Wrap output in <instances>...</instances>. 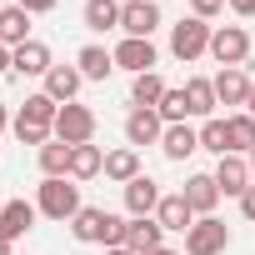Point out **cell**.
Instances as JSON below:
<instances>
[{
	"label": "cell",
	"instance_id": "19",
	"mask_svg": "<svg viewBox=\"0 0 255 255\" xmlns=\"http://www.w3.org/2000/svg\"><path fill=\"white\" fill-rule=\"evenodd\" d=\"M125 245H130L135 255H150V250L165 245V225L155 215H140V220H130V230H125Z\"/></svg>",
	"mask_w": 255,
	"mask_h": 255
},
{
	"label": "cell",
	"instance_id": "27",
	"mask_svg": "<svg viewBox=\"0 0 255 255\" xmlns=\"http://www.w3.org/2000/svg\"><path fill=\"white\" fill-rule=\"evenodd\" d=\"M105 170V150L100 145H70V180H95Z\"/></svg>",
	"mask_w": 255,
	"mask_h": 255
},
{
	"label": "cell",
	"instance_id": "43",
	"mask_svg": "<svg viewBox=\"0 0 255 255\" xmlns=\"http://www.w3.org/2000/svg\"><path fill=\"white\" fill-rule=\"evenodd\" d=\"M250 180H255V150H250Z\"/></svg>",
	"mask_w": 255,
	"mask_h": 255
},
{
	"label": "cell",
	"instance_id": "41",
	"mask_svg": "<svg viewBox=\"0 0 255 255\" xmlns=\"http://www.w3.org/2000/svg\"><path fill=\"white\" fill-rule=\"evenodd\" d=\"M0 255H15V250H10V240H5V235H0Z\"/></svg>",
	"mask_w": 255,
	"mask_h": 255
},
{
	"label": "cell",
	"instance_id": "15",
	"mask_svg": "<svg viewBox=\"0 0 255 255\" xmlns=\"http://www.w3.org/2000/svg\"><path fill=\"white\" fill-rule=\"evenodd\" d=\"M50 65H55V60H50V45H45V40H25V45L10 50V70H15V75H40V80H45Z\"/></svg>",
	"mask_w": 255,
	"mask_h": 255
},
{
	"label": "cell",
	"instance_id": "36",
	"mask_svg": "<svg viewBox=\"0 0 255 255\" xmlns=\"http://www.w3.org/2000/svg\"><path fill=\"white\" fill-rule=\"evenodd\" d=\"M240 215H245V220H250V225H255V185H250V190H245V195H240Z\"/></svg>",
	"mask_w": 255,
	"mask_h": 255
},
{
	"label": "cell",
	"instance_id": "32",
	"mask_svg": "<svg viewBox=\"0 0 255 255\" xmlns=\"http://www.w3.org/2000/svg\"><path fill=\"white\" fill-rule=\"evenodd\" d=\"M10 130H15V140H20V145H35V150H40V145H50V140H55V135H50V130H35V125H10Z\"/></svg>",
	"mask_w": 255,
	"mask_h": 255
},
{
	"label": "cell",
	"instance_id": "8",
	"mask_svg": "<svg viewBox=\"0 0 255 255\" xmlns=\"http://www.w3.org/2000/svg\"><path fill=\"white\" fill-rule=\"evenodd\" d=\"M160 25H165V20H160V5H155V0H125V5H120V30H125V35L150 40Z\"/></svg>",
	"mask_w": 255,
	"mask_h": 255
},
{
	"label": "cell",
	"instance_id": "28",
	"mask_svg": "<svg viewBox=\"0 0 255 255\" xmlns=\"http://www.w3.org/2000/svg\"><path fill=\"white\" fill-rule=\"evenodd\" d=\"M225 130H230V155H250L255 150V115L230 110L225 115Z\"/></svg>",
	"mask_w": 255,
	"mask_h": 255
},
{
	"label": "cell",
	"instance_id": "4",
	"mask_svg": "<svg viewBox=\"0 0 255 255\" xmlns=\"http://www.w3.org/2000/svg\"><path fill=\"white\" fill-rule=\"evenodd\" d=\"M95 125H100L95 110L80 105V100H70L55 115V140H65V145H95Z\"/></svg>",
	"mask_w": 255,
	"mask_h": 255
},
{
	"label": "cell",
	"instance_id": "10",
	"mask_svg": "<svg viewBox=\"0 0 255 255\" xmlns=\"http://www.w3.org/2000/svg\"><path fill=\"white\" fill-rule=\"evenodd\" d=\"M160 185L150 180V175H135L130 185H120V200H125V215H130V220H140V215H155L160 210Z\"/></svg>",
	"mask_w": 255,
	"mask_h": 255
},
{
	"label": "cell",
	"instance_id": "21",
	"mask_svg": "<svg viewBox=\"0 0 255 255\" xmlns=\"http://www.w3.org/2000/svg\"><path fill=\"white\" fill-rule=\"evenodd\" d=\"M80 85H85V75H80L75 65H50V75H45V95H50L55 105H70V100L80 95Z\"/></svg>",
	"mask_w": 255,
	"mask_h": 255
},
{
	"label": "cell",
	"instance_id": "1",
	"mask_svg": "<svg viewBox=\"0 0 255 255\" xmlns=\"http://www.w3.org/2000/svg\"><path fill=\"white\" fill-rule=\"evenodd\" d=\"M125 230H130V215H115V210H105V205H85V210L70 220V235H75L80 245H100V250L125 245Z\"/></svg>",
	"mask_w": 255,
	"mask_h": 255
},
{
	"label": "cell",
	"instance_id": "35",
	"mask_svg": "<svg viewBox=\"0 0 255 255\" xmlns=\"http://www.w3.org/2000/svg\"><path fill=\"white\" fill-rule=\"evenodd\" d=\"M225 5H230L240 20H255V0H225Z\"/></svg>",
	"mask_w": 255,
	"mask_h": 255
},
{
	"label": "cell",
	"instance_id": "23",
	"mask_svg": "<svg viewBox=\"0 0 255 255\" xmlns=\"http://www.w3.org/2000/svg\"><path fill=\"white\" fill-rule=\"evenodd\" d=\"M30 20H35V15L20 10V5H0V45H10V50H15V45L35 40V35H30Z\"/></svg>",
	"mask_w": 255,
	"mask_h": 255
},
{
	"label": "cell",
	"instance_id": "38",
	"mask_svg": "<svg viewBox=\"0 0 255 255\" xmlns=\"http://www.w3.org/2000/svg\"><path fill=\"white\" fill-rule=\"evenodd\" d=\"M5 125H15V120H10V110H5V100H0V130H5Z\"/></svg>",
	"mask_w": 255,
	"mask_h": 255
},
{
	"label": "cell",
	"instance_id": "39",
	"mask_svg": "<svg viewBox=\"0 0 255 255\" xmlns=\"http://www.w3.org/2000/svg\"><path fill=\"white\" fill-rule=\"evenodd\" d=\"M105 255H135V250H130V245H110Z\"/></svg>",
	"mask_w": 255,
	"mask_h": 255
},
{
	"label": "cell",
	"instance_id": "29",
	"mask_svg": "<svg viewBox=\"0 0 255 255\" xmlns=\"http://www.w3.org/2000/svg\"><path fill=\"white\" fill-rule=\"evenodd\" d=\"M200 150H210L215 160H220V155H230V130H225V115L200 120Z\"/></svg>",
	"mask_w": 255,
	"mask_h": 255
},
{
	"label": "cell",
	"instance_id": "26",
	"mask_svg": "<svg viewBox=\"0 0 255 255\" xmlns=\"http://www.w3.org/2000/svg\"><path fill=\"white\" fill-rule=\"evenodd\" d=\"M165 80H160V70H145V75H130V105H145V110H155L160 100H165Z\"/></svg>",
	"mask_w": 255,
	"mask_h": 255
},
{
	"label": "cell",
	"instance_id": "40",
	"mask_svg": "<svg viewBox=\"0 0 255 255\" xmlns=\"http://www.w3.org/2000/svg\"><path fill=\"white\" fill-rule=\"evenodd\" d=\"M245 115H255V85H250V95H245Z\"/></svg>",
	"mask_w": 255,
	"mask_h": 255
},
{
	"label": "cell",
	"instance_id": "18",
	"mask_svg": "<svg viewBox=\"0 0 255 255\" xmlns=\"http://www.w3.org/2000/svg\"><path fill=\"white\" fill-rule=\"evenodd\" d=\"M180 195L190 200V210H195V215H215V205L225 200V195H220V185H215V175H190V180L180 185Z\"/></svg>",
	"mask_w": 255,
	"mask_h": 255
},
{
	"label": "cell",
	"instance_id": "13",
	"mask_svg": "<svg viewBox=\"0 0 255 255\" xmlns=\"http://www.w3.org/2000/svg\"><path fill=\"white\" fill-rule=\"evenodd\" d=\"M200 150V125H190V120H180V125H165V135H160V155L165 160H190Z\"/></svg>",
	"mask_w": 255,
	"mask_h": 255
},
{
	"label": "cell",
	"instance_id": "6",
	"mask_svg": "<svg viewBox=\"0 0 255 255\" xmlns=\"http://www.w3.org/2000/svg\"><path fill=\"white\" fill-rule=\"evenodd\" d=\"M210 60L225 70V65H245L250 60V30L245 25H215L210 30Z\"/></svg>",
	"mask_w": 255,
	"mask_h": 255
},
{
	"label": "cell",
	"instance_id": "30",
	"mask_svg": "<svg viewBox=\"0 0 255 255\" xmlns=\"http://www.w3.org/2000/svg\"><path fill=\"white\" fill-rule=\"evenodd\" d=\"M35 165H40V175H70V145H65V140L40 145V150H35Z\"/></svg>",
	"mask_w": 255,
	"mask_h": 255
},
{
	"label": "cell",
	"instance_id": "2",
	"mask_svg": "<svg viewBox=\"0 0 255 255\" xmlns=\"http://www.w3.org/2000/svg\"><path fill=\"white\" fill-rule=\"evenodd\" d=\"M35 210H40L45 220H60V225H70V220L85 210V200H80V185H75L70 175H45V180L35 185Z\"/></svg>",
	"mask_w": 255,
	"mask_h": 255
},
{
	"label": "cell",
	"instance_id": "33",
	"mask_svg": "<svg viewBox=\"0 0 255 255\" xmlns=\"http://www.w3.org/2000/svg\"><path fill=\"white\" fill-rule=\"evenodd\" d=\"M225 10V0H190V15H200V20H215Z\"/></svg>",
	"mask_w": 255,
	"mask_h": 255
},
{
	"label": "cell",
	"instance_id": "25",
	"mask_svg": "<svg viewBox=\"0 0 255 255\" xmlns=\"http://www.w3.org/2000/svg\"><path fill=\"white\" fill-rule=\"evenodd\" d=\"M80 20H85V30H95V35L120 30V0H85Z\"/></svg>",
	"mask_w": 255,
	"mask_h": 255
},
{
	"label": "cell",
	"instance_id": "7",
	"mask_svg": "<svg viewBox=\"0 0 255 255\" xmlns=\"http://www.w3.org/2000/svg\"><path fill=\"white\" fill-rule=\"evenodd\" d=\"M160 135H165L160 110L130 105V115H125V145H130V150H140V145H160Z\"/></svg>",
	"mask_w": 255,
	"mask_h": 255
},
{
	"label": "cell",
	"instance_id": "16",
	"mask_svg": "<svg viewBox=\"0 0 255 255\" xmlns=\"http://www.w3.org/2000/svg\"><path fill=\"white\" fill-rule=\"evenodd\" d=\"M155 220L165 225V235H185L200 215L190 210V200L180 195V190H170V195H160V210H155Z\"/></svg>",
	"mask_w": 255,
	"mask_h": 255
},
{
	"label": "cell",
	"instance_id": "12",
	"mask_svg": "<svg viewBox=\"0 0 255 255\" xmlns=\"http://www.w3.org/2000/svg\"><path fill=\"white\" fill-rule=\"evenodd\" d=\"M155 40H135V35H120V45H115V70H130V75H145V70H155Z\"/></svg>",
	"mask_w": 255,
	"mask_h": 255
},
{
	"label": "cell",
	"instance_id": "42",
	"mask_svg": "<svg viewBox=\"0 0 255 255\" xmlns=\"http://www.w3.org/2000/svg\"><path fill=\"white\" fill-rule=\"evenodd\" d=\"M150 255H180V250H170V245H160V250H150Z\"/></svg>",
	"mask_w": 255,
	"mask_h": 255
},
{
	"label": "cell",
	"instance_id": "5",
	"mask_svg": "<svg viewBox=\"0 0 255 255\" xmlns=\"http://www.w3.org/2000/svg\"><path fill=\"white\" fill-rule=\"evenodd\" d=\"M230 250V225L220 215H200L185 230V255H225Z\"/></svg>",
	"mask_w": 255,
	"mask_h": 255
},
{
	"label": "cell",
	"instance_id": "11",
	"mask_svg": "<svg viewBox=\"0 0 255 255\" xmlns=\"http://www.w3.org/2000/svg\"><path fill=\"white\" fill-rule=\"evenodd\" d=\"M210 80H215V100H220V105L245 110V95H250V85H255L245 65H225V70H215Z\"/></svg>",
	"mask_w": 255,
	"mask_h": 255
},
{
	"label": "cell",
	"instance_id": "9",
	"mask_svg": "<svg viewBox=\"0 0 255 255\" xmlns=\"http://www.w3.org/2000/svg\"><path fill=\"white\" fill-rule=\"evenodd\" d=\"M210 175H215V185H220L225 200H240V195L255 185V180H250V155H220Z\"/></svg>",
	"mask_w": 255,
	"mask_h": 255
},
{
	"label": "cell",
	"instance_id": "37",
	"mask_svg": "<svg viewBox=\"0 0 255 255\" xmlns=\"http://www.w3.org/2000/svg\"><path fill=\"white\" fill-rule=\"evenodd\" d=\"M10 70V45H0V75Z\"/></svg>",
	"mask_w": 255,
	"mask_h": 255
},
{
	"label": "cell",
	"instance_id": "3",
	"mask_svg": "<svg viewBox=\"0 0 255 255\" xmlns=\"http://www.w3.org/2000/svg\"><path fill=\"white\" fill-rule=\"evenodd\" d=\"M210 30H215L210 20H200V15H180V20L170 25V55H175L180 65L210 55Z\"/></svg>",
	"mask_w": 255,
	"mask_h": 255
},
{
	"label": "cell",
	"instance_id": "31",
	"mask_svg": "<svg viewBox=\"0 0 255 255\" xmlns=\"http://www.w3.org/2000/svg\"><path fill=\"white\" fill-rule=\"evenodd\" d=\"M155 110H160V120H165V125H180V120H190V100H185V85H170V90H165V100H160Z\"/></svg>",
	"mask_w": 255,
	"mask_h": 255
},
{
	"label": "cell",
	"instance_id": "34",
	"mask_svg": "<svg viewBox=\"0 0 255 255\" xmlns=\"http://www.w3.org/2000/svg\"><path fill=\"white\" fill-rule=\"evenodd\" d=\"M10 5H20V10H30V15H50L60 0H10Z\"/></svg>",
	"mask_w": 255,
	"mask_h": 255
},
{
	"label": "cell",
	"instance_id": "24",
	"mask_svg": "<svg viewBox=\"0 0 255 255\" xmlns=\"http://www.w3.org/2000/svg\"><path fill=\"white\" fill-rule=\"evenodd\" d=\"M185 100H190V120H210L215 115V80L210 75H190L185 80Z\"/></svg>",
	"mask_w": 255,
	"mask_h": 255
},
{
	"label": "cell",
	"instance_id": "14",
	"mask_svg": "<svg viewBox=\"0 0 255 255\" xmlns=\"http://www.w3.org/2000/svg\"><path fill=\"white\" fill-rule=\"evenodd\" d=\"M35 220H40L35 200H5V205H0V235H5L10 245H15L20 235H30V230H35Z\"/></svg>",
	"mask_w": 255,
	"mask_h": 255
},
{
	"label": "cell",
	"instance_id": "20",
	"mask_svg": "<svg viewBox=\"0 0 255 255\" xmlns=\"http://www.w3.org/2000/svg\"><path fill=\"white\" fill-rule=\"evenodd\" d=\"M75 70H80L85 80H110V75H115V50H105V45H80V50H75Z\"/></svg>",
	"mask_w": 255,
	"mask_h": 255
},
{
	"label": "cell",
	"instance_id": "17",
	"mask_svg": "<svg viewBox=\"0 0 255 255\" xmlns=\"http://www.w3.org/2000/svg\"><path fill=\"white\" fill-rule=\"evenodd\" d=\"M55 115H60V105H55L45 90H35V95H25L15 125H35V130H50V135H55Z\"/></svg>",
	"mask_w": 255,
	"mask_h": 255
},
{
	"label": "cell",
	"instance_id": "22",
	"mask_svg": "<svg viewBox=\"0 0 255 255\" xmlns=\"http://www.w3.org/2000/svg\"><path fill=\"white\" fill-rule=\"evenodd\" d=\"M105 180H115V185H130L135 175H145L140 170V150H130V145H120V150H105V170H100Z\"/></svg>",
	"mask_w": 255,
	"mask_h": 255
}]
</instances>
